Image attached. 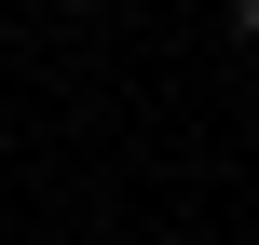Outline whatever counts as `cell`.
<instances>
[{
    "mask_svg": "<svg viewBox=\"0 0 259 245\" xmlns=\"http://www.w3.org/2000/svg\"><path fill=\"white\" fill-rule=\"evenodd\" d=\"M232 27H246V41H259V0H232Z\"/></svg>",
    "mask_w": 259,
    "mask_h": 245,
    "instance_id": "1",
    "label": "cell"
},
{
    "mask_svg": "<svg viewBox=\"0 0 259 245\" xmlns=\"http://www.w3.org/2000/svg\"><path fill=\"white\" fill-rule=\"evenodd\" d=\"M55 14H96V0H55Z\"/></svg>",
    "mask_w": 259,
    "mask_h": 245,
    "instance_id": "2",
    "label": "cell"
}]
</instances>
